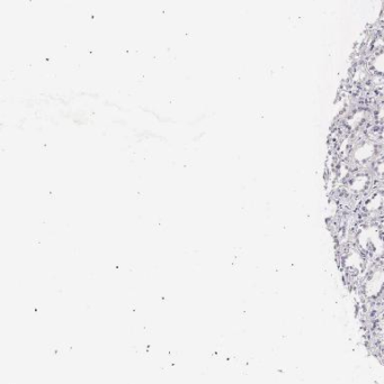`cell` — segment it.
<instances>
[{"mask_svg": "<svg viewBox=\"0 0 384 384\" xmlns=\"http://www.w3.org/2000/svg\"><path fill=\"white\" fill-rule=\"evenodd\" d=\"M375 322H376L375 331H376L379 334L384 336V313H382L381 316L379 317V320Z\"/></svg>", "mask_w": 384, "mask_h": 384, "instance_id": "obj_3", "label": "cell"}, {"mask_svg": "<svg viewBox=\"0 0 384 384\" xmlns=\"http://www.w3.org/2000/svg\"><path fill=\"white\" fill-rule=\"evenodd\" d=\"M341 263L347 278L359 280L366 274V257L359 248H347L341 255Z\"/></svg>", "mask_w": 384, "mask_h": 384, "instance_id": "obj_1", "label": "cell"}, {"mask_svg": "<svg viewBox=\"0 0 384 384\" xmlns=\"http://www.w3.org/2000/svg\"><path fill=\"white\" fill-rule=\"evenodd\" d=\"M362 292L364 298L370 301H378L384 296V269L375 267L366 272L362 283Z\"/></svg>", "mask_w": 384, "mask_h": 384, "instance_id": "obj_2", "label": "cell"}]
</instances>
